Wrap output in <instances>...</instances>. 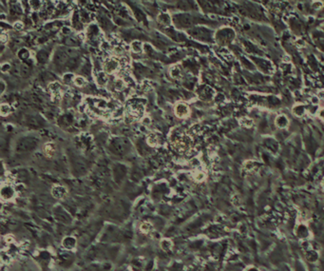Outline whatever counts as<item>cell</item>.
I'll return each mask as SVG.
<instances>
[{
    "label": "cell",
    "mask_w": 324,
    "mask_h": 271,
    "mask_svg": "<svg viewBox=\"0 0 324 271\" xmlns=\"http://www.w3.org/2000/svg\"><path fill=\"white\" fill-rule=\"evenodd\" d=\"M171 144L173 149L179 153H187L192 149L193 141L191 137L185 133H175V136L171 139Z\"/></svg>",
    "instance_id": "cell-1"
},
{
    "label": "cell",
    "mask_w": 324,
    "mask_h": 271,
    "mask_svg": "<svg viewBox=\"0 0 324 271\" xmlns=\"http://www.w3.org/2000/svg\"><path fill=\"white\" fill-rule=\"evenodd\" d=\"M120 61L115 56H111L106 59L105 63L103 65L104 72L106 74H112L120 70Z\"/></svg>",
    "instance_id": "cell-2"
},
{
    "label": "cell",
    "mask_w": 324,
    "mask_h": 271,
    "mask_svg": "<svg viewBox=\"0 0 324 271\" xmlns=\"http://www.w3.org/2000/svg\"><path fill=\"white\" fill-rule=\"evenodd\" d=\"M174 112L178 118H184L189 114V108L184 102H178L175 105Z\"/></svg>",
    "instance_id": "cell-3"
},
{
    "label": "cell",
    "mask_w": 324,
    "mask_h": 271,
    "mask_svg": "<svg viewBox=\"0 0 324 271\" xmlns=\"http://www.w3.org/2000/svg\"><path fill=\"white\" fill-rule=\"evenodd\" d=\"M67 194H68L67 188L63 186H60V184H55V186H53V188H51V195H53L55 199L62 200L67 196Z\"/></svg>",
    "instance_id": "cell-4"
},
{
    "label": "cell",
    "mask_w": 324,
    "mask_h": 271,
    "mask_svg": "<svg viewBox=\"0 0 324 271\" xmlns=\"http://www.w3.org/2000/svg\"><path fill=\"white\" fill-rule=\"evenodd\" d=\"M15 196V189L10 184H5L1 188V197L5 201H10Z\"/></svg>",
    "instance_id": "cell-5"
},
{
    "label": "cell",
    "mask_w": 324,
    "mask_h": 271,
    "mask_svg": "<svg viewBox=\"0 0 324 271\" xmlns=\"http://www.w3.org/2000/svg\"><path fill=\"white\" fill-rule=\"evenodd\" d=\"M144 106L141 104H132L128 107V114L131 118H138L143 114Z\"/></svg>",
    "instance_id": "cell-6"
},
{
    "label": "cell",
    "mask_w": 324,
    "mask_h": 271,
    "mask_svg": "<svg viewBox=\"0 0 324 271\" xmlns=\"http://www.w3.org/2000/svg\"><path fill=\"white\" fill-rule=\"evenodd\" d=\"M174 19H175V22H176L179 26H181V27H189L192 22L191 17L186 15H178Z\"/></svg>",
    "instance_id": "cell-7"
},
{
    "label": "cell",
    "mask_w": 324,
    "mask_h": 271,
    "mask_svg": "<svg viewBox=\"0 0 324 271\" xmlns=\"http://www.w3.org/2000/svg\"><path fill=\"white\" fill-rule=\"evenodd\" d=\"M43 152L48 158H53L55 155L56 152V146L54 143L49 142L44 146L43 148Z\"/></svg>",
    "instance_id": "cell-8"
},
{
    "label": "cell",
    "mask_w": 324,
    "mask_h": 271,
    "mask_svg": "<svg viewBox=\"0 0 324 271\" xmlns=\"http://www.w3.org/2000/svg\"><path fill=\"white\" fill-rule=\"evenodd\" d=\"M49 89L50 90V93L53 95V99L60 98L61 95V85L58 82H53L49 85Z\"/></svg>",
    "instance_id": "cell-9"
},
{
    "label": "cell",
    "mask_w": 324,
    "mask_h": 271,
    "mask_svg": "<svg viewBox=\"0 0 324 271\" xmlns=\"http://www.w3.org/2000/svg\"><path fill=\"white\" fill-rule=\"evenodd\" d=\"M160 141H161V136H159V134H157V133H152L147 137V144L149 145L150 147L159 146Z\"/></svg>",
    "instance_id": "cell-10"
},
{
    "label": "cell",
    "mask_w": 324,
    "mask_h": 271,
    "mask_svg": "<svg viewBox=\"0 0 324 271\" xmlns=\"http://www.w3.org/2000/svg\"><path fill=\"white\" fill-rule=\"evenodd\" d=\"M288 124H289L288 118L285 116V115H280V116H277V119H276V125H277L280 129L286 128L287 126H288Z\"/></svg>",
    "instance_id": "cell-11"
},
{
    "label": "cell",
    "mask_w": 324,
    "mask_h": 271,
    "mask_svg": "<svg viewBox=\"0 0 324 271\" xmlns=\"http://www.w3.org/2000/svg\"><path fill=\"white\" fill-rule=\"evenodd\" d=\"M153 224L149 222H144L140 226V231L144 234H149L153 231Z\"/></svg>",
    "instance_id": "cell-12"
},
{
    "label": "cell",
    "mask_w": 324,
    "mask_h": 271,
    "mask_svg": "<svg viewBox=\"0 0 324 271\" xmlns=\"http://www.w3.org/2000/svg\"><path fill=\"white\" fill-rule=\"evenodd\" d=\"M161 248L164 251H170L173 248V243L170 239H163L161 241Z\"/></svg>",
    "instance_id": "cell-13"
},
{
    "label": "cell",
    "mask_w": 324,
    "mask_h": 271,
    "mask_svg": "<svg viewBox=\"0 0 324 271\" xmlns=\"http://www.w3.org/2000/svg\"><path fill=\"white\" fill-rule=\"evenodd\" d=\"M305 107H304V105L302 104H299V105H296L295 107L293 108V113L297 116V117H300L302 116L304 113H305Z\"/></svg>",
    "instance_id": "cell-14"
},
{
    "label": "cell",
    "mask_w": 324,
    "mask_h": 271,
    "mask_svg": "<svg viewBox=\"0 0 324 271\" xmlns=\"http://www.w3.org/2000/svg\"><path fill=\"white\" fill-rule=\"evenodd\" d=\"M200 98L203 99H210L212 96H213V90L208 88V87H204V89H202V90H200Z\"/></svg>",
    "instance_id": "cell-15"
},
{
    "label": "cell",
    "mask_w": 324,
    "mask_h": 271,
    "mask_svg": "<svg viewBox=\"0 0 324 271\" xmlns=\"http://www.w3.org/2000/svg\"><path fill=\"white\" fill-rule=\"evenodd\" d=\"M64 242H68V243H63V246L68 249H72L76 246V240L73 237H66L64 239Z\"/></svg>",
    "instance_id": "cell-16"
},
{
    "label": "cell",
    "mask_w": 324,
    "mask_h": 271,
    "mask_svg": "<svg viewBox=\"0 0 324 271\" xmlns=\"http://www.w3.org/2000/svg\"><path fill=\"white\" fill-rule=\"evenodd\" d=\"M158 18H159V22L165 25V26L170 25V23H171V19H170L169 15L166 14H161Z\"/></svg>",
    "instance_id": "cell-17"
},
{
    "label": "cell",
    "mask_w": 324,
    "mask_h": 271,
    "mask_svg": "<svg viewBox=\"0 0 324 271\" xmlns=\"http://www.w3.org/2000/svg\"><path fill=\"white\" fill-rule=\"evenodd\" d=\"M30 73V68L28 64H22L20 67V74L22 77H28Z\"/></svg>",
    "instance_id": "cell-18"
},
{
    "label": "cell",
    "mask_w": 324,
    "mask_h": 271,
    "mask_svg": "<svg viewBox=\"0 0 324 271\" xmlns=\"http://www.w3.org/2000/svg\"><path fill=\"white\" fill-rule=\"evenodd\" d=\"M131 49L134 52H137V54H140V52H142V50H143V44L141 41H137L135 40L131 43Z\"/></svg>",
    "instance_id": "cell-19"
},
{
    "label": "cell",
    "mask_w": 324,
    "mask_h": 271,
    "mask_svg": "<svg viewBox=\"0 0 324 271\" xmlns=\"http://www.w3.org/2000/svg\"><path fill=\"white\" fill-rule=\"evenodd\" d=\"M11 111V109L9 104H6V103L1 104V107H0V113H1L2 116L8 115Z\"/></svg>",
    "instance_id": "cell-20"
},
{
    "label": "cell",
    "mask_w": 324,
    "mask_h": 271,
    "mask_svg": "<svg viewBox=\"0 0 324 271\" xmlns=\"http://www.w3.org/2000/svg\"><path fill=\"white\" fill-rule=\"evenodd\" d=\"M73 83L77 86V87L82 88V87H84V86H86L88 82H87V80H86V79L84 78V77H82V76H76V77L74 78Z\"/></svg>",
    "instance_id": "cell-21"
},
{
    "label": "cell",
    "mask_w": 324,
    "mask_h": 271,
    "mask_svg": "<svg viewBox=\"0 0 324 271\" xmlns=\"http://www.w3.org/2000/svg\"><path fill=\"white\" fill-rule=\"evenodd\" d=\"M113 85H114V89H115L116 90H124V89L126 88V86H127L126 82H125L124 80H122V79H117V80H116V81L113 83Z\"/></svg>",
    "instance_id": "cell-22"
},
{
    "label": "cell",
    "mask_w": 324,
    "mask_h": 271,
    "mask_svg": "<svg viewBox=\"0 0 324 271\" xmlns=\"http://www.w3.org/2000/svg\"><path fill=\"white\" fill-rule=\"evenodd\" d=\"M239 123H241V125L242 126V127L244 128H251L252 126H253V120L250 118H247V117H243L242 118L241 120H239Z\"/></svg>",
    "instance_id": "cell-23"
},
{
    "label": "cell",
    "mask_w": 324,
    "mask_h": 271,
    "mask_svg": "<svg viewBox=\"0 0 324 271\" xmlns=\"http://www.w3.org/2000/svg\"><path fill=\"white\" fill-rule=\"evenodd\" d=\"M193 177L197 182H203L205 179V173L202 170H198L193 174Z\"/></svg>",
    "instance_id": "cell-24"
},
{
    "label": "cell",
    "mask_w": 324,
    "mask_h": 271,
    "mask_svg": "<svg viewBox=\"0 0 324 271\" xmlns=\"http://www.w3.org/2000/svg\"><path fill=\"white\" fill-rule=\"evenodd\" d=\"M297 235H299V237H301V238L307 237L309 235L308 228L306 227H304V226H300L299 227V229H297Z\"/></svg>",
    "instance_id": "cell-25"
},
{
    "label": "cell",
    "mask_w": 324,
    "mask_h": 271,
    "mask_svg": "<svg viewBox=\"0 0 324 271\" xmlns=\"http://www.w3.org/2000/svg\"><path fill=\"white\" fill-rule=\"evenodd\" d=\"M170 75L173 78H179L181 77V70L178 66H174L170 70Z\"/></svg>",
    "instance_id": "cell-26"
},
{
    "label": "cell",
    "mask_w": 324,
    "mask_h": 271,
    "mask_svg": "<svg viewBox=\"0 0 324 271\" xmlns=\"http://www.w3.org/2000/svg\"><path fill=\"white\" fill-rule=\"evenodd\" d=\"M97 80H98V83L100 85H102V86L105 85L107 83V81L105 72H99V74L97 75Z\"/></svg>",
    "instance_id": "cell-27"
},
{
    "label": "cell",
    "mask_w": 324,
    "mask_h": 271,
    "mask_svg": "<svg viewBox=\"0 0 324 271\" xmlns=\"http://www.w3.org/2000/svg\"><path fill=\"white\" fill-rule=\"evenodd\" d=\"M74 75L72 73H70V72H67V73H65L64 76H63V80L65 83H70L71 81H74Z\"/></svg>",
    "instance_id": "cell-28"
},
{
    "label": "cell",
    "mask_w": 324,
    "mask_h": 271,
    "mask_svg": "<svg viewBox=\"0 0 324 271\" xmlns=\"http://www.w3.org/2000/svg\"><path fill=\"white\" fill-rule=\"evenodd\" d=\"M18 56L20 57L21 59H27V58L29 57V51L26 50V49H22V50L19 51Z\"/></svg>",
    "instance_id": "cell-29"
},
{
    "label": "cell",
    "mask_w": 324,
    "mask_h": 271,
    "mask_svg": "<svg viewBox=\"0 0 324 271\" xmlns=\"http://www.w3.org/2000/svg\"><path fill=\"white\" fill-rule=\"evenodd\" d=\"M11 69V65L9 63H5L1 66V70L2 72H7Z\"/></svg>",
    "instance_id": "cell-30"
},
{
    "label": "cell",
    "mask_w": 324,
    "mask_h": 271,
    "mask_svg": "<svg viewBox=\"0 0 324 271\" xmlns=\"http://www.w3.org/2000/svg\"><path fill=\"white\" fill-rule=\"evenodd\" d=\"M14 27L16 30H22V29L24 28V25H23L22 22L17 21V22H15V23L14 24Z\"/></svg>",
    "instance_id": "cell-31"
},
{
    "label": "cell",
    "mask_w": 324,
    "mask_h": 271,
    "mask_svg": "<svg viewBox=\"0 0 324 271\" xmlns=\"http://www.w3.org/2000/svg\"><path fill=\"white\" fill-rule=\"evenodd\" d=\"M1 85H2V88H1V94H3V92H4V90H5V87H6V85H5V83H4V81H3V80L1 81Z\"/></svg>",
    "instance_id": "cell-32"
},
{
    "label": "cell",
    "mask_w": 324,
    "mask_h": 271,
    "mask_svg": "<svg viewBox=\"0 0 324 271\" xmlns=\"http://www.w3.org/2000/svg\"><path fill=\"white\" fill-rule=\"evenodd\" d=\"M319 116L322 118V119H324V109H321L320 110V112H319Z\"/></svg>",
    "instance_id": "cell-33"
},
{
    "label": "cell",
    "mask_w": 324,
    "mask_h": 271,
    "mask_svg": "<svg viewBox=\"0 0 324 271\" xmlns=\"http://www.w3.org/2000/svg\"><path fill=\"white\" fill-rule=\"evenodd\" d=\"M323 187H324V181H323Z\"/></svg>",
    "instance_id": "cell-34"
}]
</instances>
